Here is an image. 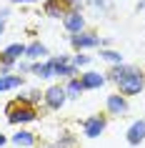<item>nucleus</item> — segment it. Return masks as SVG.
<instances>
[{
	"label": "nucleus",
	"instance_id": "cd10ccee",
	"mask_svg": "<svg viewBox=\"0 0 145 148\" xmlns=\"http://www.w3.org/2000/svg\"><path fill=\"white\" fill-rule=\"evenodd\" d=\"M0 18H10V8H0Z\"/></svg>",
	"mask_w": 145,
	"mask_h": 148
},
{
	"label": "nucleus",
	"instance_id": "412c9836",
	"mask_svg": "<svg viewBox=\"0 0 145 148\" xmlns=\"http://www.w3.org/2000/svg\"><path fill=\"white\" fill-rule=\"evenodd\" d=\"M75 146H78V138L73 133H68V131H63L60 138L55 140V148H75Z\"/></svg>",
	"mask_w": 145,
	"mask_h": 148
},
{
	"label": "nucleus",
	"instance_id": "39448f33",
	"mask_svg": "<svg viewBox=\"0 0 145 148\" xmlns=\"http://www.w3.org/2000/svg\"><path fill=\"white\" fill-rule=\"evenodd\" d=\"M65 103H68V95H65L63 83H50L43 90V108L45 110H60Z\"/></svg>",
	"mask_w": 145,
	"mask_h": 148
},
{
	"label": "nucleus",
	"instance_id": "7ed1b4c3",
	"mask_svg": "<svg viewBox=\"0 0 145 148\" xmlns=\"http://www.w3.org/2000/svg\"><path fill=\"white\" fill-rule=\"evenodd\" d=\"M68 43L73 50H98L103 45V38H100L95 30H80V33H68Z\"/></svg>",
	"mask_w": 145,
	"mask_h": 148
},
{
	"label": "nucleus",
	"instance_id": "393cba45",
	"mask_svg": "<svg viewBox=\"0 0 145 148\" xmlns=\"http://www.w3.org/2000/svg\"><path fill=\"white\" fill-rule=\"evenodd\" d=\"M5 28H8V18H0V38L5 35Z\"/></svg>",
	"mask_w": 145,
	"mask_h": 148
},
{
	"label": "nucleus",
	"instance_id": "4be33fe9",
	"mask_svg": "<svg viewBox=\"0 0 145 148\" xmlns=\"http://www.w3.org/2000/svg\"><path fill=\"white\" fill-rule=\"evenodd\" d=\"M88 5H93L95 10H100V13H113V0H85Z\"/></svg>",
	"mask_w": 145,
	"mask_h": 148
},
{
	"label": "nucleus",
	"instance_id": "bb28decb",
	"mask_svg": "<svg viewBox=\"0 0 145 148\" xmlns=\"http://www.w3.org/2000/svg\"><path fill=\"white\" fill-rule=\"evenodd\" d=\"M8 143H10V136H5V133H0V148H3V146H8Z\"/></svg>",
	"mask_w": 145,
	"mask_h": 148
},
{
	"label": "nucleus",
	"instance_id": "f03ea898",
	"mask_svg": "<svg viewBox=\"0 0 145 148\" xmlns=\"http://www.w3.org/2000/svg\"><path fill=\"white\" fill-rule=\"evenodd\" d=\"M38 118L40 116H38V108H35V106H20V103H15V101L5 103V121H8L10 125H15V128L35 123Z\"/></svg>",
	"mask_w": 145,
	"mask_h": 148
},
{
	"label": "nucleus",
	"instance_id": "2eb2a0df",
	"mask_svg": "<svg viewBox=\"0 0 145 148\" xmlns=\"http://www.w3.org/2000/svg\"><path fill=\"white\" fill-rule=\"evenodd\" d=\"M30 75H35V78L40 80H55V70L53 65H50V60H33V68H30Z\"/></svg>",
	"mask_w": 145,
	"mask_h": 148
},
{
	"label": "nucleus",
	"instance_id": "b1692460",
	"mask_svg": "<svg viewBox=\"0 0 145 148\" xmlns=\"http://www.w3.org/2000/svg\"><path fill=\"white\" fill-rule=\"evenodd\" d=\"M65 10H85V0H63Z\"/></svg>",
	"mask_w": 145,
	"mask_h": 148
},
{
	"label": "nucleus",
	"instance_id": "f8f14e48",
	"mask_svg": "<svg viewBox=\"0 0 145 148\" xmlns=\"http://www.w3.org/2000/svg\"><path fill=\"white\" fill-rule=\"evenodd\" d=\"M13 101L20 103V106H35V108H38L40 103H43V90H40V88H25L23 86Z\"/></svg>",
	"mask_w": 145,
	"mask_h": 148
},
{
	"label": "nucleus",
	"instance_id": "6ab92c4d",
	"mask_svg": "<svg viewBox=\"0 0 145 148\" xmlns=\"http://www.w3.org/2000/svg\"><path fill=\"white\" fill-rule=\"evenodd\" d=\"M98 58L103 63H108V65H118V63L125 60V55L120 50H115V48H98Z\"/></svg>",
	"mask_w": 145,
	"mask_h": 148
},
{
	"label": "nucleus",
	"instance_id": "0eeeda50",
	"mask_svg": "<svg viewBox=\"0 0 145 148\" xmlns=\"http://www.w3.org/2000/svg\"><path fill=\"white\" fill-rule=\"evenodd\" d=\"M128 110H130V98L128 95H123V93H110L105 98V113L110 118H123V116H128Z\"/></svg>",
	"mask_w": 145,
	"mask_h": 148
},
{
	"label": "nucleus",
	"instance_id": "a211bd4d",
	"mask_svg": "<svg viewBox=\"0 0 145 148\" xmlns=\"http://www.w3.org/2000/svg\"><path fill=\"white\" fill-rule=\"evenodd\" d=\"M43 15L60 20V18L65 15V5H63V0H43Z\"/></svg>",
	"mask_w": 145,
	"mask_h": 148
},
{
	"label": "nucleus",
	"instance_id": "dca6fc26",
	"mask_svg": "<svg viewBox=\"0 0 145 148\" xmlns=\"http://www.w3.org/2000/svg\"><path fill=\"white\" fill-rule=\"evenodd\" d=\"M25 55V43H10L0 50V60H8V63H18Z\"/></svg>",
	"mask_w": 145,
	"mask_h": 148
},
{
	"label": "nucleus",
	"instance_id": "5701e85b",
	"mask_svg": "<svg viewBox=\"0 0 145 148\" xmlns=\"http://www.w3.org/2000/svg\"><path fill=\"white\" fill-rule=\"evenodd\" d=\"M30 68H33V63L28 58H20L15 63V73H20V75H30Z\"/></svg>",
	"mask_w": 145,
	"mask_h": 148
},
{
	"label": "nucleus",
	"instance_id": "c85d7f7f",
	"mask_svg": "<svg viewBox=\"0 0 145 148\" xmlns=\"http://www.w3.org/2000/svg\"><path fill=\"white\" fill-rule=\"evenodd\" d=\"M135 10L140 13V10H145V0H138V5H135Z\"/></svg>",
	"mask_w": 145,
	"mask_h": 148
},
{
	"label": "nucleus",
	"instance_id": "ddd939ff",
	"mask_svg": "<svg viewBox=\"0 0 145 148\" xmlns=\"http://www.w3.org/2000/svg\"><path fill=\"white\" fill-rule=\"evenodd\" d=\"M10 143L13 146H18V148H35V143H38V136L33 131H28V128H18L13 136H10Z\"/></svg>",
	"mask_w": 145,
	"mask_h": 148
},
{
	"label": "nucleus",
	"instance_id": "20e7f679",
	"mask_svg": "<svg viewBox=\"0 0 145 148\" xmlns=\"http://www.w3.org/2000/svg\"><path fill=\"white\" fill-rule=\"evenodd\" d=\"M48 60H50V65H53L55 70V80H68V78H75L80 70L73 65V60H70L68 53H60V55H48Z\"/></svg>",
	"mask_w": 145,
	"mask_h": 148
},
{
	"label": "nucleus",
	"instance_id": "9b49d317",
	"mask_svg": "<svg viewBox=\"0 0 145 148\" xmlns=\"http://www.w3.org/2000/svg\"><path fill=\"white\" fill-rule=\"evenodd\" d=\"M25 86V75L20 73H0V95L3 93H13V90H20Z\"/></svg>",
	"mask_w": 145,
	"mask_h": 148
},
{
	"label": "nucleus",
	"instance_id": "1a4fd4ad",
	"mask_svg": "<svg viewBox=\"0 0 145 148\" xmlns=\"http://www.w3.org/2000/svg\"><path fill=\"white\" fill-rule=\"evenodd\" d=\"M60 23H63V28H65V33H80V30L88 28L83 10H65V15L60 18Z\"/></svg>",
	"mask_w": 145,
	"mask_h": 148
},
{
	"label": "nucleus",
	"instance_id": "9d476101",
	"mask_svg": "<svg viewBox=\"0 0 145 148\" xmlns=\"http://www.w3.org/2000/svg\"><path fill=\"white\" fill-rule=\"evenodd\" d=\"M125 140H128V146H133V148H138L140 143H145V118H138V121H133V123L128 125Z\"/></svg>",
	"mask_w": 145,
	"mask_h": 148
},
{
	"label": "nucleus",
	"instance_id": "4468645a",
	"mask_svg": "<svg viewBox=\"0 0 145 148\" xmlns=\"http://www.w3.org/2000/svg\"><path fill=\"white\" fill-rule=\"evenodd\" d=\"M48 55H50V50H48V45L43 43V40H30V43H25V55L23 58H28V60H45Z\"/></svg>",
	"mask_w": 145,
	"mask_h": 148
},
{
	"label": "nucleus",
	"instance_id": "a878e982",
	"mask_svg": "<svg viewBox=\"0 0 145 148\" xmlns=\"http://www.w3.org/2000/svg\"><path fill=\"white\" fill-rule=\"evenodd\" d=\"M13 5H33V3H38V0H10Z\"/></svg>",
	"mask_w": 145,
	"mask_h": 148
},
{
	"label": "nucleus",
	"instance_id": "f257e3e1",
	"mask_svg": "<svg viewBox=\"0 0 145 148\" xmlns=\"http://www.w3.org/2000/svg\"><path fill=\"white\" fill-rule=\"evenodd\" d=\"M108 83H113L115 88H118V93L128 95V98H133V95H140L145 90V73L138 65H130V63H118V65H110L105 73Z\"/></svg>",
	"mask_w": 145,
	"mask_h": 148
},
{
	"label": "nucleus",
	"instance_id": "aec40b11",
	"mask_svg": "<svg viewBox=\"0 0 145 148\" xmlns=\"http://www.w3.org/2000/svg\"><path fill=\"white\" fill-rule=\"evenodd\" d=\"M70 60H73V65L78 70H85V68L93 65V55H88V50H73L70 53Z\"/></svg>",
	"mask_w": 145,
	"mask_h": 148
},
{
	"label": "nucleus",
	"instance_id": "f3484780",
	"mask_svg": "<svg viewBox=\"0 0 145 148\" xmlns=\"http://www.w3.org/2000/svg\"><path fill=\"white\" fill-rule=\"evenodd\" d=\"M63 88H65V95H68V101H78L80 95L85 93V88L83 83H80V78H68V80H63Z\"/></svg>",
	"mask_w": 145,
	"mask_h": 148
},
{
	"label": "nucleus",
	"instance_id": "6e6552de",
	"mask_svg": "<svg viewBox=\"0 0 145 148\" xmlns=\"http://www.w3.org/2000/svg\"><path fill=\"white\" fill-rule=\"evenodd\" d=\"M78 78H80V83H83L85 93H88V90H100V88L108 83L105 73H100V70H93V68L80 70V73H78Z\"/></svg>",
	"mask_w": 145,
	"mask_h": 148
},
{
	"label": "nucleus",
	"instance_id": "423d86ee",
	"mask_svg": "<svg viewBox=\"0 0 145 148\" xmlns=\"http://www.w3.org/2000/svg\"><path fill=\"white\" fill-rule=\"evenodd\" d=\"M108 121H110V116L108 113H95V116H88L80 123V131H83V136L85 138H100L103 133H105V128H108Z\"/></svg>",
	"mask_w": 145,
	"mask_h": 148
}]
</instances>
